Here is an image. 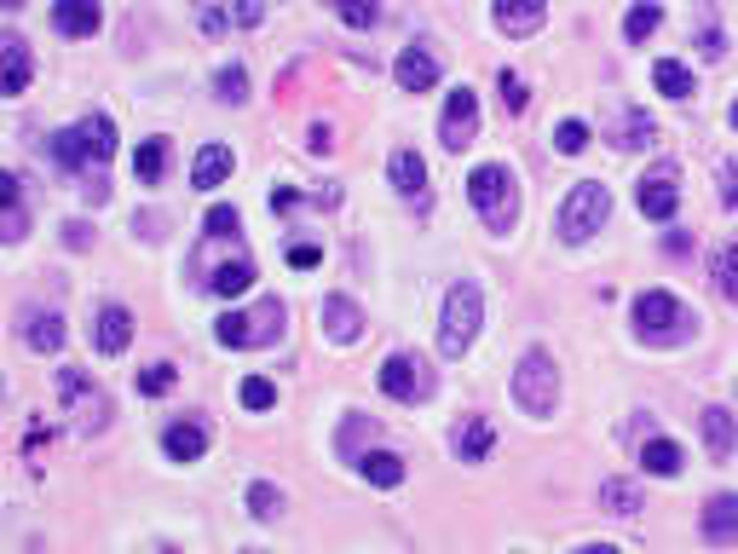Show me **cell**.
<instances>
[{
	"instance_id": "obj_1",
	"label": "cell",
	"mask_w": 738,
	"mask_h": 554,
	"mask_svg": "<svg viewBox=\"0 0 738 554\" xmlns=\"http://www.w3.org/2000/svg\"><path fill=\"white\" fill-rule=\"evenodd\" d=\"M47 156L58 162V168H70L75 179H81V191H87L93 202H105L110 197V185H105V162L116 156V121L98 110V116H81L75 128H64V133H52L47 139Z\"/></svg>"
},
{
	"instance_id": "obj_2",
	"label": "cell",
	"mask_w": 738,
	"mask_h": 554,
	"mask_svg": "<svg viewBox=\"0 0 738 554\" xmlns=\"http://www.w3.org/2000/svg\"><path fill=\"white\" fill-rule=\"evenodd\" d=\"M191 278H197V290H209L219 300H231V295L249 290V283H254V260H249V249H242V232L237 237L202 232V243L191 249Z\"/></svg>"
},
{
	"instance_id": "obj_3",
	"label": "cell",
	"mask_w": 738,
	"mask_h": 554,
	"mask_svg": "<svg viewBox=\"0 0 738 554\" xmlns=\"http://www.w3.org/2000/svg\"><path fill=\"white\" fill-rule=\"evenodd\" d=\"M634 335L646 346H681L699 335V313L687 300H675L669 290H641L634 295Z\"/></svg>"
},
{
	"instance_id": "obj_4",
	"label": "cell",
	"mask_w": 738,
	"mask_h": 554,
	"mask_svg": "<svg viewBox=\"0 0 738 554\" xmlns=\"http://www.w3.org/2000/svg\"><path fill=\"white\" fill-rule=\"evenodd\" d=\"M467 197H474L479 220L497 237L514 232V220H520V179H514V168H502V162H479V168L467 174Z\"/></svg>"
},
{
	"instance_id": "obj_5",
	"label": "cell",
	"mask_w": 738,
	"mask_h": 554,
	"mask_svg": "<svg viewBox=\"0 0 738 554\" xmlns=\"http://www.w3.org/2000/svg\"><path fill=\"white\" fill-rule=\"evenodd\" d=\"M283 323H289V306H283L277 295L272 300H254V306H242V313H225L214 323V341L219 346H277L283 341Z\"/></svg>"
},
{
	"instance_id": "obj_6",
	"label": "cell",
	"mask_w": 738,
	"mask_h": 554,
	"mask_svg": "<svg viewBox=\"0 0 738 554\" xmlns=\"http://www.w3.org/2000/svg\"><path fill=\"white\" fill-rule=\"evenodd\" d=\"M479 323H485V295H479V283H467V278L450 283L444 318H439V353H444V358H462L467 346H474Z\"/></svg>"
},
{
	"instance_id": "obj_7",
	"label": "cell",
	"mask_w": 738,
	"mask_h": 554,
	"mask_svg": "<svg viewBox=\"0 0 738 554\" xmlns=\"http://www.w3.org/2000/svg\"><path fill=\"white\" fill-rule=\"evenodd\" d=\"M58 399H64V416L75 422L81 439H93L110 427V399L87 369H58Z\"/></svg>"
},
{
	"instance_id": "obj_8",
	"label": "cell",
	"mask_w": 738,
	"mask_h": 554,
	"mask_svg": "<svg viewBox=\"0 0 738 554\" xmlns=\"http://www.w3.org/2000/svg\"><path fill=\"white\" fill-rule=\"evenodd\" d=\"M514 404L525 410V416H554V404H560V369H554V358L543 353V346H531V353L520 358L514 369Z\"/></svg>"
},
{
	"instance_id": "obj_9",
	"label": "cell",
	"mask_w": 738,
	"mask_h": 554,
	"mask_svg": "<svg viewBox=\"0 0 738 554\" xmlns=\"http://www.w3.org/2000/svg\"><path fill=\"white\" fill-rule=\"evenodd\" d=\"M606 214H611V191L600 179H578V185H571V197L560 202V220H554V225H560L566 243H588L606 225Z\"/></svg>"
},
{
	"instance_id": "obj_10",
	"label": "cell",
	"mask_w": 738,
	"mask_h": 554,
	"mask_svg": "<svg viewBox=\"0 0 738 554\" xmlns=\"http://www.w3.org/2000/svg\"><path fill=\"white\" fill-rule=\"evenodd\" d=\"M381 393L398 399V404H427V399L439 393V376H433V364H427L421 353H386Z\"/></svg>"
},
{
	"instance_id": "obj_11",
	"label": "cell",
	"mask_w": 738,
	"mask_h": 554,
	"mask_svg": "<svg viewBox=\"0 0 738 554\" xmlns=\"http://www.w3.org/2000/svg\"><path fill=\"white\" fill-rule=\"evenodd\" d=\"M634 202H641V214L646 220H675V209H681V168L675 162H658L641 185H634Z\"/></svg>"
},
{
	"instance_id": "obj_12",
	"label": "cell",
	"mask_w": 738,
	"mask_h": 554,
	"mask_svg": "<svg viewBox=\"0 0 738 554\" xmlns=\"http://www.w3.org/2000/svg\"><path fill=\"white\" fill-rule=\"evenodd\" d=\"M474 139H479V98H474V87H456L444 98V116H439V145L467 151Z\"/></svg>"
},
{
	"instance_id": "obj_13",
	"label": "cell",
	"mask_w": 738,
	"mask_h": 554,
	"mask_svg": "<svg viewBox=\"0 0 738 554\" xmlns=\"http://www.w3.org/2000/svg\"><path fill=\"white\" fill-rule=\"evenodd\" d=\"M35 81V52L24 35H0V98H17Z\"/></svg>"
},
{
	"instance_id": "obj_14",
	"label": "cell",
	"mask_w": 738,
	"mask_h": 554,
	"mask_svg": "<svg viewBox=\"0 0 738 554\" xmlns=\"http://www.w3.org/2000/svg\"><path fill=\"white\" fill-rule=\"evenodd\" d=\"M318 323H323V335H330L335 346H353L358 335H364V313H358V300H346V295H323V306H318Z\"/></svg>"
},
{
	"instance_id": "obj_15",
	"label": "cell",
	"mask_w": 738,
	"mask_h": 554,
	"mask_svg": "<svg viewBox=\"0 0 738 554\" xmlns=\"http://www.w3.org/2000/svg\"><path fill=\"white\" fill-rule=\"evenodd\" d=\"M699 531H704V543H715V549L738 543V491H715V497L704 503V515H699Z\"/></svg>"
},
{
	"instance_id": "obj_16",
	"label": "cell",
	"mask_w": 738,
	"mask_h": 554,
	"mask_svg": "<svg viewBox=\"0 0 738 554\" xmlns=\"http://www.w3.org/2000/svg\"><path fill=\"white\" fill-rule=\"evenodd\" d=\"M29 232V202H24V179L0 168V243H24Z\"/></svg>"
},
{
	"instance_id": "obj_17",
	"label": "cell",
	"mask_w": 738,
	"mask_h": 554,
	"mask_svg": "<svg viewBox=\"0 0 738 554\" xmlns=\"http://www.w3.org/2000/svg\"><path fill=\"white\" fill-rule=\"evenodd\" d=\"M128 341H133V313L128 306H98V318H93V346L105 358H116V353H128Z\"/></svg>"
},
{
	"instance_id": "obj_18",
	"label": "cell",
	"mask_w": 738,
	"mask_h": 554,
	"mask_svg": "<svg viewBox=\"0 0 738 554\" xmlns=\"http://www.w3.org/2000/svg\"><path fill=\"white\" fill-rule=\"evenodd\" d=\"M490 17H497V30L502 35H537L543 30V17H548V0H497L490 7Z\"/></svg>"
},
{
	"instance_id": "obj_19",
	"label": "cell",
	"mask_w": 738,
	"mask_h": 554,
	"mask_svg": "<svg viewBox=\"0 0 738 554\" xmlns=\"http://www.w3.org/2000/svg\"><path fill=\"white\" fill-rule=\"evenodd\" d=\"M162 450H168V462H202V450H209V427H202L197 416L168 422V427H162Z\"/></svg>"
},
{
	"instance_id": "obj_20",
	"label": "cell",
	"mask_w": 738,
	"mask_h": 554,
	"mask_svg": "<svg viewBox=\"0 0 738 554\" xmlns=\"http://www.w3.org/2000/svg\"><path fill=\"white\" fill-rule=\"evenodd\" d=\"M393 81L404 93H427L439 81V58L427 52V47H404L398 58H393Z\"/></svg>"
},
{
	"instance_id": "obj_21",
	"label": "cell",
	"mask_w": 738,
	"mask_h": 554,
	"mask_svg": "<svg viewBox=\"0 0 738 554\" xmlns=\"http://www.w3.org/2000/svg\"><path fill=\"white\" fill-rule=\"evenodd\" d=\"M52 24H58V35L87 40V35H98L105 12H98V0H52Z\"/></svg>"
},
{
	"instance_id": "obj_22",
	"label": "cell",
	"mask_w": 738,
	"mask_h": 554,
	"mask_svg": "<svg viewBox=\"0 0 738 554\" xmlns=\"http://www.w3.org/2000/svg\"><path fill=\"white\" fill-rule=\"evenodd\" d=\"M386 174H393V191L404 202H416V209H427V162L416 151H393V162H386Z\"/></svg>"
},
{
	"instance_id": "obj_23",
	"label": "cell",
	"mask_w": 738,
	"mask_h": 554,
	"mask_svg": "<svg viewBox=\"0 0 738 554\" xmlns=\"http://www.w3.org/2000/svg\"><path fill=\"white\" fill-rule=\"evenodd\" d=\"M490 445H497V427H490V416H462L456 434H450V450H456L462 462H485Z\"/></svg>"
},
{
	"instance_id": "obj_24",
	"label": "cell",
	"mask_w": 738,
	"mask_h": 554,
	"mask_svg": "<svg viewBox=\"0 0 738 554\" xmlns=\"http://www.w3.org/2000/svg\"><path fill=\"white\" fill-rule=\"evenodd\" d=\"M699 422H704V445H710V462H727L733 450H738V416H733V410H722V404H710Z\"/></svg>"
},
{
	"instance_id": "obj_25",
	"label": "cell",
	"mask_w": 738,
	"mask_h": 554,
	"mask_svg": "<svg viewBox=\"0 0 738 554\" xmlns=\"http://www.w3.org/2000/svg\"><path fill=\"white\" fill-rule=\"evenodd\" d=\"M641 468H646V474H658V480H675V474L687 468V457H681V445H675V439L646 434V439H641Z\"/></svg>"
},
{
	"instance_id": "obj_26",
	"label": "cell",
	"mask_w": 738,
	"mask_h": 554,
	"mask_svg": "<svg viewBox=\"0 0 738 554\" xmlns=\"http://www.w3.org/2000/svg\"><path fill=\"white\" fill-rule=\"evenodd\" d=\"M358 474H364L369 485H381V491H398L409 468H404L398 450H364V457H358Z\"/></svg>"
},
{
	"instance_id": "obj_27",
	"label": "cell",
	"mask_w": 738,
	"mask_h": 554,
	"mask_svg": "<svg viewBox=\"0 0 738 554\" xmlns=\"http://www.w3.org/2000/svg\"><path fill=\"white\" fill-rule=\"evenodd\" d=\"M24 341H29V353H58V346H64V318L29 306L24 313Z\"/></svg>"
},
{
	"instance_id": "obj_28",
	"label": "cell",
	"mask_w": 738,
	"mask_h": 554,
	"mask_svg": "<svg viewBox=\"0 0 738 554\" xmlns=\"http://www.w3.org/2000/svg\"><path fill=\"white\" fill-rule=\"evenodd\" d=\"M652 139H658V121H652L646 110H629V116L611 121V145L618 151H641V145H652Z\"/></svg>"
},
{
	"instance_id": "obj_29",
	"label": "cell",
	"mask_w": 738,
	"mask_h": 554,
	"mask_svg": "<svg viewBox=\"0 0 738 554\" xmlns=\"http://www.w3.org/2000/svg\"><path fill=\"white\" fill-rule=\"evenodd\" d=\"M231 168H237V156L225 151V145H202L197 151V168H191V185H197V191H214V185L231 174Z\"/></svg>"
},
{
	"instance_id": "obj_30",
	"label": "cell",
	"mask_w": 738,
	"mask_h": 554,
	"mask_svg": "<svg viewBox=\"0 0 738 554\" xmlns=\"http://www.w3.org/2000/svg\"><path fill=\"white\" fill-rule=\"evenodd\" d=\"M710 278H715V290H722V300H727V306H738V237H727L722 249H715Z\"/></svg>"
},
{
	"instance_id": "obj_31",
	"label": "cell",
	"mask_w": 738,
	"mask_h": 554,
	"mask_svg": "<svg viewBox=\"0 0 738 554\" xmlns=\"http://www.w3.org/2000/svg\"><path fill=\"white\" fill-rule=\"evenodd\" d=\"M652 87H658L664 98H692V93H699V87H692V70L675 64V58H658V64H652Z\"/></svg>"
},
{
	"instance_id": "obj_32",
	"label": "cell",
	"mask_w": 738,
	"mask_h": 554,
	"mask_svg": "<svg viewBox=\"0 0 738 554\" xmlns=\"http://www.w3.org/2000/svg\"><path fill=\"white\" fill-rule=\"evenodd\" d=\"M664 24V7L658 0H634L629 17H623V35H629V47H641V40H652V30Z\"/></svg>"
},
{
	"instance_id": "obj_33",
	"label": "cell",
	"mask_w": 738,
	"mask_h": 554,
	"mask_svg": "<svg viewBox=\"0 0 738 554\" xmlns=\"http://www.w3.org/2000/svg\"><path fill=\"white\" fill-rule=\"evenodd\" d=\"M600 508H606V515H618V520H629V515H641V491H634L629 480H600Z\"/></svg>"
},
{
	"instance_id": "obj_34",
	"label": "cell",
	"mask_w": 738,
	"mask_h": 554,
	"mask_svg": "<svg viewBox=\"0 0 738 554\" xmlns=\"http://www.w3.org/2000/svg\"><path fill=\"white\" fill-rule=\"evenodd\" d=\"M162 168H168V139H145V145L133 151V179L139 185H156Z\"/></svg>"
},
{
	"instance_id": "obj_35",
	"label": "cell",
	"mask_w": 738,
	"mask_h": 554,
	"mask_svg": "<svg viewBox=\"0 0 738 554\" xmlns=\"http://www.w3.org/2000/svg\"><path fill=\"white\" fill-rule=\"evenodd\" d=\"M381 434V427L376 422H369V416H346V427H341V439H335V450H341V457L346 462H358L364 457V450H369V439H376Z\"/></svg>"
},
{
	"instance_id": "obj_36",
	"label": "cell",
	"mask_w": 738,
	"mask_h": 554,
	"mask_svg": "<svg viewBox=\"0 0 738 554\" xmlns=\"http://www.w3.org/2000/svg\"><path fill=\"white\" fill-rule=\"evenodd\" d=\"M330 12L341 17L346 30H369V24H381V0H330Z\"/></svg>"
},
{
	"instance_id": "obj_37",
	"label": "cell",
	"mask_w": 738,
	"mask_h": 554,
	"mask_svg": "<svg viewBox=\"0 0 738 554\" xmlns=\"http://www.w3.org/2000/svg\"><path fill=\"white\" fill-rule=\"evenodd\" d=\"M249 515H254V520H277V515H283V491H277L272 480H254V485H249Z\"/></svg>"
},
{
	"instance_id": "obj_38",
	"label": "cell",
	"mask_w": 738,
	"mask_h": 554,
	"mask_svg": "<svg viewBox=\"0 0 738 554\" xmlns=\"http://www.w3.org/2000/svg\"><path fill=\"white\" fill-rule=\"evenodd\" d=\"M174 381H179V369H174V364H145V369H139V393H145V399L174 393Z\"/></svg>"
},
{
	"instance_id": "obj_39",
	"label": "cell",
	"mask_w": 738,
	"mask_h": 554,
	"mask_svg": "<svg viewBox=\"0 0 738 554\" xmlns=\"http://www.w3.org/2000/svg\"><path fill=\"white\" fill-rule=\"evenodd\" d=\"M497 87H502V110H508V116H525V105H531V87H525V75L502 70V75H497Z\"/></svg>"
},
{
	"instance_id": "obj_40",
	"label": "cell",
	"mask_w": 738,
	"mask_h": 554,
	"mask_svg": "<svg viewBox=\"0 0 738 554\" xmlns=\"http://www.w3.org/2000/svg\"><path fill=\"white\" fill-rule=\"evenodd\" d=\"M214 87H219L225 105H242V98H249V70H242V64H225V70L214 75Z\"/></svg>"
},
{
	"instance_id": "obj_41",
	"label": "cell",
	"mask_w": 738,
	"mask_h": 554,
	"mask_svg": "<svg viewBox=\"0 0 738 554\" xmlns=\"http://www.w3.org/2000/svg\"><path fill=\"white\" fill-rule=\"evenodd\" d=\"M277 404V387L265 381V376H249L242 381V410H272Z\"/></svg>"
},
{
	"instance_id": "obj_42",
	"label": "cell",
	"mask_w": 738,
	"mask_h": 554,
	"mask_svg": "<svg viewBox=\"0 0 738 554\" xmlns=\"http://www.w3.org/2000/svg\"><path fill=\"white\" fill-rule=\"evenodd\" d=\"M588 145V128H583V121H560V128H554V151H560V156H578Z\"/></svg>"
},
{
	"instance_id": "obj_43",
	"label": "cell",
	"mask_w": 738,
	"mask_h": 554,
	"mask_svg": "<svg viewBox=\"0 0 738 554\" xmlns=\"http://www.w3.org/2000/svg\"><path fill=\"white\" fill-rule=\"evenodd\" d=\"M202 225H209L214 237H237V232H242V214H237V209H225V202H219V209H209V220H202Z\"/></svg>"
},
{
	"instance_id": "obj_44",
	"label": "cell",
	"mask_w": 738,
	"mask_h": 554,
	"mask_svg": "<svg viewBox=\"0 0 738 554\" xmlns=\"http://www.w3.org/2000/svg\"><path fill=\"white\" fill-rule=\"evenodd\" d=\"M197 17H202V30H209V35L231 30V12H219V0H197Z\"/></svg>"
},
{
	"instance_id": "obj_45",
	"label": "cell",
	"mask_w": 738,
	"mask_h": 554,
	"mask_svg": "<svg viewBox=\"0 0 738 554\" xmlns=\"http://www.w3.org/2000/svg\"><path fill=\"white\" fill-rule=\"evenodd\" d=\"M231 17H237L242 30H254L260 17H265V0H231Z\"/></svg>"
},
{
	"instance_id": "obj_46",
	"label": "cell",
	"mask_w": 738,
	"mask_h": 554,
	"mask_svg": "<svg viewBox=\"0 0 738 554\" xmlns=\"http://www.w3.org/2000/svg\"><path fill=\"white\" fill-rule=\"evenodd\" d=\"M318 260H323V249H318V243H295V249H289V266H295V272H312Z\"/></svg>"
},
{
	"instance_id": "obj_47",
	"label": "cell",
	"mask_w": 738,
	"mask_h": 554,
	"mask_svg": "<svg viewBox=\"0 0 738 554\" xmlns=\"http://www.w3.org/2000/svg\"><path fill=\"white\" fill-rule=\"evenodd\" d=\"M64 243H70V249H87V243H93V225H87V220H70V225H64Z\"/></svg>"
},
{
	"instance_id": "obj_48",
	"label": "cell",
	"mask_w": 738,
	"mask_h": 554,
	"mask_svg": "<svg viewBox=\"0 0 738 554\" xmlns=\"http://www.w3.org/2000/svg\"><path fill=\"white\" fill-rule=\"evenodd\" d=\"M722 202H727V209H738V162H727V168H722Z\"/></svg>"
},
{
	"instance_id": "obj_49",
	"label": "cell",
	"mask_w": 738,
	"mask_h": 554,
	"mask_svg": "<svg viewBox=\"0 0 738 554\" xmlns=\"http://www.w3.org/2000/svg\"><path fill=\"white\" fill-rule=\"evenodd\" d=\"M306 145H312V156H330L335 139H330V128H312V139H306Z\"/></svg>"
},
{
	"instance_id": "obj_50",
	"label": "cell",
	"mask_w": 738,
	"mask_h": 554,
	"mask_svg": "<svg viewBox=\"0 0 738 554\" xmlns=\"http://www.w3.org/2000/svg\"><path fill=\"white\" fill-rule=\"evenodd\" d=\"M727 121H733V128H738V98H733V110H727Z\"/></svg>"
},
{
	"instance_id": "obj_51",
	"label": "cell",
	"mask_w": 738,
	"mask_h": 554,
	"mask_svg": "<svg viewBox=\"0 0 738 554\" xmlns=\"http://www.w3.org/2000/svg\"><path fill=\"white\" fill-rule=\"evenodd\" d=\"M0 7H24V0H0Z\"/></svg>"
},
{
	"instance_id": "obj_52",
	"label": "cell",
	"mask_w": 738,
	"mask_h": 554,
	"mask_svg": "<svg viewBox=\"0 0 738 554\" xmlns=\"http://www.w3.org/2000/svg\"><path fill=\"white\" fill-rule=\"evenodd\" d=\"M0 393H7V381H0Z\"/></svg>"
}]
</instances>
